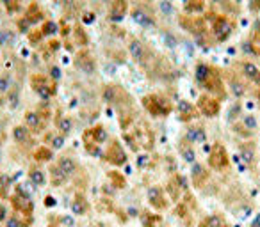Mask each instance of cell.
<instances>
[{
    "mask_svg": "<svg viewBox=\"0 0 260 227\" xmlns=\"http://www.w3.org/2000/svg\"><path fill=\"white\" fill-rule=\"evenodd\" d=\"M180 151H182V154H184V160L185 162H193L194 160V151L191 149V146H187L185 148V142L180 146Z\"/></svg>",
    "mask_w": 260,
    "mask_h": 227,
    "instance_id": "ab89813d",
    "label": "cell"
},
{
    "mask_svg": "<svg viewBox=\"0 0 260 227\" xmlns=\"http://www.w3.org/2000/svg\"><path fill=\"white\" fill-rule=\"evenodd\" d=\"M50 176H52V184H54V186H61V184H64V181L68 180V178L63 174V170H61L57 165L50 168Z\"/></svg>",
    "mask_w": 260,
    "mask_h": 227,
    "instance_id": "f1b7e54d",
    "label": "cell"
},
{
    "mask_svg": "<svg viewBox=\"0 0 260 227\" xmlns=\"http://www.w3.org/2000/svg\"><path fill=\"white\" fill-rule=\"evenodd\" d=\"M249 8H251V11H258L260 0H249Z\"/></svg>",
    "mask_w": 260,
    "mask_h": 227,
    "instance_id": "681fc988",
    "label": "cell"
},
{
    "mask_svg": "<svg viewBox=\"0 0 260 227\" xmlns=\"http://www.w3.org/2000/svg\"><path fill=\"white\" fill-rule=\"evenodd\" d=\"M24 18L31 25H34V24H38V22H43L45 12L41 11V8L38 4H31V6H29V9H27V12H25Z\"/></svg>",
    "mask_w": 260,
    "mask_h": 227,
    "instance_id": "ffe728a7",
    "label": "cell"
},
{
    "mask_svg": "<svg viewBox=\"0 0 260 227\" xmlns=\"http://www.w3.org/2000/svg\"><path fill=\"white\" fill-rule=\"evenodd\" d=\"M41 32H43V36L55 34V32H57V25H55L54 22H45L43 27H41Z\"/></svg>",
    "mask_w": 260,
    "mask_h": 227,
    "instance_id": "60d3db41",
    "label": "cell"
},
{
    "mask_svg": "<svg viewBox=\"0 0 260 227\" xmlns=\"http://www.w3.org/2000/svg\"><path fill=\"white\" fill-rule=\"evenodd\" d=\"M103 100H105L107 103H110V105H118V106L126 105V103L130 102L126 90L123 89L121 86H116V84L105 86V89H103Z\"/></svg>",
    "mask_w": 260,
    "mask_h": 227,
    "instance_id": "52a82bcc",
    "label": "cell"
},
{
    "mask_svg": "<svg viewBox=\"0 0 260 227\" xmlns=\"http://www.w3.org/2000/svg\"><path fill=\"white\" fill-rule=\"evenodd\" d=\"M223 226H225V222H223V218L217 215L207 216V218L200 224V227H223Z\"/></svg>",
    "mask_w": 260,
    "mask_h": 227,
    "instance_id": "e575fe53",
    "label": "cell"
},
{
    "mask_svg": "<svg viewBox=\"0 0 260 227\" xmlns=\"http://www.w3.org/2000/svg\"><path fill=\"white\" fill-rule=\"evenodd\" d=\"M109 180L112 181V184H114V186H118V188H123L126 184L125 178H123L121 174L118 172V170H110V172H109Z\"/></svg>",
    "mask_w": 260,
    "mask_h": 227,
    "instance_id": "8d00e7d4",
    "label": "cell"
},
{
    "mask_svg": "<svg viewBox=\"0 0 260 227\" xmlns=\"http://www.w3.org/2000/svg\"><path fill=\"white\" fill-rule=\"evenodd\" d=\"M242 126H244V128H248V132H253V130L256 128V121H255V118H253V116H244V118H242Z\"/></svg>",
    "mask_w": 260,
    "mask_h": 227,
    "instance_id": "b9f144b4",
    "label": "cell"
},
{
    "mask_svg": "<svg viewBox=\"0 0 260 227\" xmlns=\"http://www.w3.org/2000/svg\"><path fill=\"white\" fill-rule=\"evenodd\" d=\"M6 208L4 206H0V220H6Z\"/></svg>",
    "mask_w": 260,
    "mask_h": 227,
    "instance_id": "f907efd6",
    "label": "cell"
},
{
    "mask_svg": "<svg viewBox=\"0 0 260 227\" xmlns=\"http://www.w3.org/2000/svg\"><path fill=\"white\" fill-rule=\"evenodd\" d=\"M87 210H89V204H87V200L84 199L82 196H75L73 197V200H71V213L73 215H86Z\"/></svg>",
    "mask_w": 260,
    "mask_h": 227,
    "instance_id": "44dd1931",
    "label": "cell"
},
{
    "mask_svg": "<svg viewBox=\"0 0 260 227\" xmlns=\"http://www.w3.org/2000/svg\"><path fill=\"white\" fill-rule=\"evenodd\" d=\"M128 52H130V57L136 60V62H145L146 59V48L143 46L141 41L138 40H130L128 43Z\"/></svg>",
    "mask_w": 260,
    "mask_h": 227,
    "instance_id": "2e32d148",
    "label": "cell"
},
{
    "mask_svg": "<svg viewBox=\"0 0 260 227\" xmlns=\"http://www.w3.org/2000/svg\"><path fill=\"white\" fill-rule=\"evenodd\" d=\"M141 222L145 227H157V224H161V215H154V213L145 212L141 215Z\"/></svg>",
    "mask_w": 260,
    "mask_h": 227,
    "instance_id": "4dcf8cb0",
    "label": "cell"
},
{
    "mask_svg": "<svg viewBox=\"0 0 260 227\" xmlns=\"http://www.w3.org/2000/svg\"><path fill=\"white\" fill-rule=\"evenodd\" d=\"M148 200H150V204L155 208V210H161V212L168 208L166 194H164V190L159 186H152L150 190H148Z\"/></svg>",
    "mask_w": 260,
    "mask_h": 227,
    "instance_id": "5bb4252c",
    "label": "cell"
},
{
    "mask_svg": "<svg viewBox=\"0 0 260 227\" xmlns=\"http://www.w3.org/2000/svg\"><path fill=\"white\" fill-rule=\"evenodd\" d=\"M126 9H128L126 0H112V6H110V18L116 22L121 20L123 16L126 14Z\"/></svg>",
    "mask_w": 260,
    "mask_h": 227,
    "instance_id": "d6986e66",
    "label": "cell"
},
{
    "mask_svg": "<svg viewBox=\"0 0 260 227\" xmlns=\"http://www.w3.org/2000/svg\"><path fill=\"white\" fill-rule=\"evenodd\" d=\"M180 24L182 27H185L189 32L196 36H205L207 34V25H205V20H201L200 16L193 18V16H182L180 18Z\"/></svg>",
    "mask_w": 260,
    "mask_h": 227,
    "instance_id": "7c38bea8",
    "label": "cell"
},
{
    "mask_svg": "<svg viewBox=\"0 0 260 227\" xmlns=\"http://www.w3.org/2000/svg\"><path fill=\"white\" fill-rule=\"evenodd\" d=\"M251 48L255 54L260 55V22L255 24V28H253V34H251Z\"/></svg>",
    "mask_w": 260,
    "mask_h": 227,
    "instance_id": "836d02e7",
    "label": "cell"
},
{
    "mask_svg": "<svg viewBox=\"0 0 260 227\" xmlns=\"http://www.w3.org/2000/svg\"><path fill=\"white\" fill-rule=\"evenodd\" d=\"M45 122H47V119L41 116L40 112H25V126H27L31 132H43L45 128Z\"/></svg>",
    "mask_w": 260,
    "mask_h": 227,
    "instance_id": "9a60e30c",
    "label": "cell"
},
{
    "mask_svg": "<svg viewBox=\"0 0 260 227\" xmlns=\"http://www.w3.org/2000/svg\"><path fill=\"white\" fill-rule=\"evenodd\" d=\"M4 2V6L8 8V11L15 12L16 9H18V4H20V0H2Z\"/></svg>",
    "mask_w": 260,
    "mask_h": 227,
    "instance_id": "ee69618b",
    "label": "cell"
},
{
    "mask_svg": "<svg viewBox=\"0 0 260 227\" xmlns=\"http://www.w3.org/2000/svg\"><path fill=\"white\" fill-rule=\"evenodd\" d=\"M251 227H260V213H258V216H256L255 220H253V226Z\"/></svg>",
    "mask_w": 260,
    "mask_h": 227,
    "instance_id": "816d5d0a",
    "label": "cell"
},
{
    "mask_svg": "<svg viewBox=\"0 0 260 227\" xmlns=\"http://www.w3.org/2000/svg\"><path fill=\"white\" fill-rule=\"evenodd\" d=\"M134 20L138 22L141 27H145V28H152V27H154V20H152L150 14H146V12L136 11L134 12Z\"/></svg>",
    "mask_w": 260,
    "mask_h": 227,
    "instance_id": "f546056e",
    "label": "cell"
},
{
    "mask_svg": "<svg viewBox=\"0 0 260 227\" xmlns=\"http://www.w3.org/2000/svg\"><path fill=\"white\" fill-rule=\"evenodd\" d=\"M31 86H32V89L40 94L43 100L52 98V96L55 94V90H57L55 84L52 82L50 78H47L45 74H40V73H36V74H32L31 76Z\"/></svg>",
    "mask_w": 260,
    "mask_h": 227,
    "instance_id": "3957f363",
    "label": "cell"
},
{
    "mask_svg": "<svg viewBox=\"0 0 260 227\" xmlns=\"http://www.w3.org/2000/svg\"><path fill=\"white\" fill-rule=\"evenodd\" d=\"M57 167H59L61 170H63L64 176H66L68 180H70V178L73 176V174H75L77 165H75V162L71 160L70 156H63V158L59 160V164H57Z\"/></svg>",
    "mask_w": 260,
    "mask_h": 227,
    "instance_id": "603a6c76",
    "label": "cell"
},
{
    "mask_svg": "<svg viewBox=\"0 0 260 227\" xmlns=\"http://www.w3.org/2000/svg\"><path fill=\"white\" fill-rule=\"evenodd\" d=\"M209 18L212 22V34L216 38V41L223 43V41L228 40L230 34H232V22L226 16H214L212 12H210Z\"/></svg>",
    "mask_w": 260,
    "mask_h": 227,
    "instance_id": "277c9868",
    "label": "cell"
},
{
    "mask_svg": "<svg viewBox=\"0 0 260 227\" xmlns=\"http://www.w3.org/2000/svg\"><path fill=\"white\" fill-rule=\"evenodd\" d=\"M205 8V0H187L185 2V11L187 12H201Z\"/></svg>",
    "mask_w": 260,
    "mask_h": 227,
    "instance_id": "d6a6232c",
    "label": "cell"
},
{
    "mask_svg": "<svg viewBox=\"0 0 260 227\" xmlns=\"http://www.w3.org/2000/svg\"><path fill=\"white\" fill-rule=\"evenodd\" d=\"M161 9H162V12H164V14H171V12H173V6L170 4V2H161Z\"/></svg>",
    "mask_w": 260,
    "mask_h": 227,
    "instance_id": "7dc6e473",
    "label": "cell"
},
{
    "mask_svg": "<svg viewBox=\"0 0 260 227\" xmlns=\"http://www.w3.org/2000/svg\"><path fill=\"white\" fill-rule=\"evenodd\" d=\"M185 138L189 142H203L205 140V132H203V128H200V126H193V128L187 130Z\"/></svg>",
    "mask_w": 260,
    "mask_h": 227,
    "instance_id": "d4e9b609",
    "label": "cell"
},
{
    "mask_svg": "<svg viewBox=\"0 0 260 227\" xmlns=\"http://www.w3.org/2000/svg\"><path fill=\"white\" fill-rule=\"evenodd\" d=\"M13 137L20 146H32V137H31V130L27 126H16L13 130Z\"/></svg>",
    "mask_w": 260,
    "mask_h": 227,
    "instance_id": "e0dca14e",
    "label": "cell"
},
{
    "mask_svg": "<svg viewBox=\"0 0 260 227\" xmlns=\"http://www.w3.org/2000/svg\"><path fill=\"white\" fill-rule=\"evenodd\" d=\"M29 224H31V218L22 220L20 216H16V215L8 220V227H29Z\"/></svg>",
    "mask_w": 260,
    "mask_h": 227,
    "instance_id": "f35d334b",
    "label": "cell"
},
{
    "mask_svg": "<svg viewBox=\"0 0 260 227\" xmlns=\"http://www.w3.org/2000/svg\"><path fill=\"white\" fill-rule=\"evenodd\" d=\"M32 156H34L36 162H50L54 154H52V149L50 148H45V146H41V148L36 149Z\"/></svg>",
    "mask_w": 260,
    "mask_h": 227,
    "instance_id": "83f0119b",
    "label": "cell"
},
{
    "mask_svg": "<svg viewBox=\"0 0 260 227\" xmlns=\"http://www.w3.org/2000/svg\"><path fill=\"white\" fill-rule=\"evenodd\" d=\"M73 38H75V43H79L80 46H86L87 41H89V38H87L86 30H84L80 25H77V27H73Z\"/></svg>",
    "mask_w": 260,
    "mask_h": 227,
    "instance_id": "1f68e13d",
    "label": "cell"
},
{
    "mask_svg": "<svg viewBox=\"0 0 260 227\" xmlns=\"http://www.w3.org/2000/svg\"><path fill=\"white\" fill-rule=\"evenodd\" d=\"M132 134H134V137H136V140H138L139 148H145V149H148V151L154 148L155 138H154V134H152L150 126L146 124V122H138Z\"/></svg>",
    "mask_w": 260,
    "mask_h": 227,
    "instance_id": "30bf717a",
    "label": "cell"
},
{
    "mask_svg": "<svg viewBox=\"0 0 260 227\" xmlns=\"http://www.w3.org/2000/svg\"><path fill=\"white\" fill-rule=\"evenodd\" d=\"M230 87H232V90L237 94V96H240V94L244 92V87L240 86V84L237 82V80H232V84H230Z\"/></svg>",
    "mask_w": 260,
    "mask_h": 227,
    "instance_id": "bcb514c9",
    "label": "cell"
},
{
    "mask_svg": "<svg viewBox=\"0 0 260 227\" xmlns=\"http://www.w3.org/2000/svg\"><path fill=\"white\" fill-rule=\"evenodd\" d=\"M59 116H57V119H55V126H57V132H61L63 135L70 134L71 130V121L70 118H66V116H63L61 112H57Z\"/></svg>",
    "mask_w": 260,
    "mask_h": 227,
    "instance_id": "484cf974",
    "label": "cell"
},
{
    "mask_svg": "<svg viewBox=\"0 0 260 227\" xmlns=\"http://www.w3.org/2000/svg\"><path fill=\"white\" fill-rule=\"evenodd\" d=\"M223 227H226V226H223Z\"/></svg>",
    "mask_w": 260,
    "mask_h": 227,
    "instance_id": "11a10c76",
    "label": "cell"
},
{
    "mask_svg": "<svg viewBox=\"0 0 260 227\" xmlns=\"http://www.w3.org/2000/svg\"><path fill=\"white\" fill-rule=\"evenodd\" d=\"M73 62H75L77 70H80L82 73L91 74V73H95V70H96L95 59H93L89 52H86V50L79 52V54L75 55V59H73Z\"/></svg>",
    "mask_w": 260,
    "mask_h": 227,
    "instance_id": "4fadbf2b",
    "label": "cell"
},
{
    "mask_svg": "<svg viewBox=\"0 0 260 227\" xmlns=\"http://www.w3.org/2000/svg\"><path fill=\"white\" fill-rule=\"evenodd\" d=\"M209 165L216 170H225L228 168L230 165V158H228V153H226V149L223 144L216 142L210 149V154H209Z\"/></svg>",
    "mask_w": 260,
    "mask_h": 227,
    "instance_id": "8992f818",
    "label": "cell"
},
{
    "mask_svg": "<svg viewBox=\"0 0 260 227\" xmlns=\"http://www.w3.org/2000/svg\"><path fill=\"white\" fill-rule=\"evenodd\" d=\"M143 106H145L146 112L155 116V118H164V116L171 114V103L162 96H157V94L145 96L143 98Z\"/></svg>",
    "mask_w": 260,
    "mask_h": 227,
    "instance_id": "7a4b0ae2",
    "label": "cell"
},
{
    "mask_svg": "<svg viewBox=\"0 0 260 227\" xmlns=\"http://www.w3.org/2000/svg\"><path fill=\"white\" fill-rule=\"evenodd\" d=\"M11 204L15 208V212L22 213L24 216H29L32 218V212H34V204H32V199L29 194H25L20 186L16 188V194L11 197Z\"/></svg>",
    "mask_w": 260,
    "mask_h": 227,
    "instance_id": "5b68a950",
    "label": "cell"
},
{
    "mask_svg": "<svg viewBox=\"0 0 260 227\" xmlns=\"http://www.w3.org/2000/svg\"><path fill=\"white\" fill-rule=\"evenodd\" d=\"M9 186H11V180L8 176H0V197L2 199L9 197Z\"/></svg>",
    "mask_w": 260,
    "mask_h": 227,
    "instance_id": "d590c367",
    "label": "cell"
},
{
    "mask_svg": "<svg viewBox=\"0 0 260 227\" xmlns=\"http://www.w3.org/2000/svg\"><path fill=\"white\" fill-rule=\"evenodd\" d=\"M242 71H244L246 78H249L253 84H258V86H260V71H258V68H256L255 64L244 62V64H242Z\"/></svg>",
    "mask_w": 260,
    "mask_h": 227,
    "instance_id": "cb8c5ba5",
    "label": "cell"
},
{
    "mask_svg": "<svg viewBox=\"0 0 260 227\" xmlns=\"http://www.w3.org/2000/svg\"><path fill=\"white\" fill-rule=\"evenodd\" d=\"M256 98H258V103H260V89H258V92H256Z\"/></svg>",
    "mask_w": 260,
    "mask_h": 227,
    "instance_id": "f5cc1de1",
    "label": "cell"
},
{
    "mask_svg": "<svg viewBox=\"0 0 260 227\" xmlns=\"http://www.w3.org/2000/svg\"><path fill=\"white\" fill-rule=\"evenodd\" d=\"M178 114H180V118L184 119V121H191V119H194L198 116V110L194 108L191 103L180 102V105H178Z\"/></svg>",
    "mask_w": 260,
    "mask_h": 227,
    "instance_id": "7402d4cb",
    "label": "cell"
},
{
    "mask_svg": "<svg viewBox=\"0 0 260 227\" xmlns=\"http://www.w3.org/2000/svg\"><path fill=\"white\" fill-rule=\"evenodd\" d=\"M11 40H13V34H11V32H8V30H2V32H0V44L11 43Z\"/></svg>",
    "mask_w": 260,
    "mask_h": 227,
    "instance_id": "f6af8a7d",
    "label": "cell"
},
{
    "mask_svg": "<svg viewBox=\"0 0 260 227\" xmlns=\"http://www.w3.org/2000/svg\"><path fill=\"white\" fill-rule=\"evenodd\" d=\"M45 36H43V32H41V28L40 30H31L29 32V41H31L32 44H38L41 40H43Z\"/></svg>",
    "mask_w": 260,
    "mask_h": 227,
    "instance_id": "7bdbcfd3",
    "label": "cell"
},
{
    "mask_svg": "<svg viewBox=\"0 0 260 227\" xmlns=\"http://www.w3.org/2000/svg\"><path fill=\"white\" fill-rule=\"evenodd\" d=\"M191 180L196 186H201V184H205V181L209 180V170H207L203 165L196 164L191 170Z\"/></svg>",
    "mask_w": 260,
    "mask_h": 227,
    "instance_id": "ac0fdd59",
    "label": "cell"
},
{
    "mask_svg": "<svg viewBox=\"0 0 260 227\" xmlns=\"http://www.w3.org/2000/svg\"><path fill=\"white\" fill-rule=\"evenodd\" d=\"M84 138V144H86V148H91V146H96L98 148L102 142H105L107 138V132L103 130V126H93V128L86 130L82 135Z\"/></svg>",
    "mask_w": 260,
    "mask_h": 227,
    "instance_id": "8fae6325",
    "label": "cell"
},
{
    "mask_svg": "<svg viewBox=\"0 0 260 227\" xmlns=\"http://www.w3.org/2000/svg\"><path fill=\"white\" fill-rule=\"evenodd\" d=\"M48 227H57V226H48Z\"/></svg>",
    "mask_w": 260,
    "mask_h": 227,
    "instance_id": "db71d44e",
    "label": "cell"
},
{
    "mask_svg": "<svg viewBox=\"0 0 260 227\" xmlns=\"http://www.w3.org/2000/svg\"><path fill=\"white\" fill-rule=\"evenodd\" d=\"M196 80L205 90H209L217 100H223L226 96V89L223 78H221L219 70L209 64H198L196 66Z\"/></svg>",
    "mask_w": 260,
    "mask_h": 227,
    "instance_id": "6da1fadb",
    "label": "cell"
},
{
    "mask_svg": "<svg viewBox=\"0 0 260 227\" xmlns=\"http://www.w3.org/2000/svg\"><path fill=\"white\" fill-rule=\"evenodd\" d=\"M29 178H31L32 184H36V186H45V183H47V178H45V172L41 168H31Z\"/></svg>",
    "mask_w": 260,
    "mask_h": 227,
    "instance_id": "4316f807",
    "label": "cell"
},
{
    "mask_svg": "<svg viewBox=\"0 0 260 227\" xmlns=\"http://www.w3.org/2000/svg\"><path fill=\"white\" fill-rule=\"evenodd\" d=\"M9 89V78L4 76V78H0V92H6Z\"/></svg>",
    "mask_w": 260,
    "mask_h": 227,
    "instance_id": "c3c4849f",
    "label": "cell"
},
{
    "mask_svg": "<svg viewBox=\"0 0 260 227\" xmlns=\"http://www.w3.org/2000/svg\"><path fill=\"white\" fill-rule=\"evenodd\" d=\"M198 110L200 114L207 116V118H214L217 116L221 110V103L216 96H209V94H201L200 98H198Z\"/></svg>",
    "mask_w": 260,
    "mask_h": 227,
    "instance_id": "9c48e42d",
    "label": "cell"
},
{
    "mask_svg": "<svg viewBox=\"0 0 260 227\" xmlns=\"http://www.w3.org/2000/svg\"><path fill=\"white\" fill-rule=\"evenodd\" d=\"M47 142H50L52 148H63V135H59V132L57 134H48L47 135Z\"/></svg>",
    "mask_w": 260,
    "mask_h": 227,
    "instance_id": "74e56055",
    "label": "cell"
},
{
    "mask_svg": "<svg viewBox=\"0 0 260 227\" xmlns=\"http://www.w3.org/2000/svg\"><path fill=\"white\" fill-rule=\"evenodd\" d=\"M103 160H105L107 164L114 165V167H119V165L126 164V153L118 140H112L107 146L105 153H103Z\"/></svg>",
    "mask_w": 260,
    "mask_h": 227,
    "instance_id": "ba28073f",
    "label": "cell"
}]
</instances>
